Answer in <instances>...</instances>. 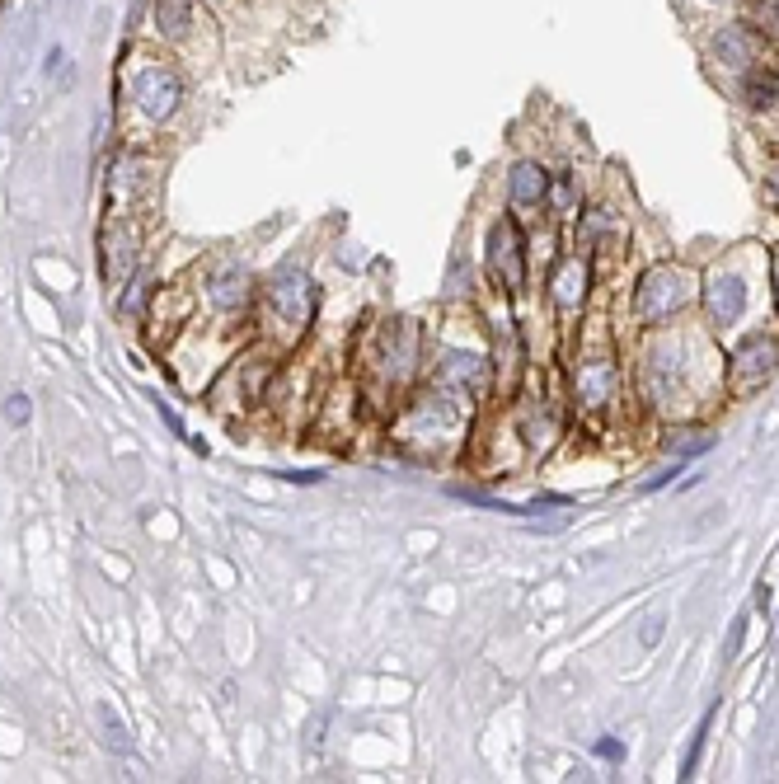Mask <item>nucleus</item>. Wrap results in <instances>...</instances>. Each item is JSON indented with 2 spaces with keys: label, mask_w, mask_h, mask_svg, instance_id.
Here are the masks:
<instances>
[{
  "label": "nucleus",
  "mask_w": 779,
  "mask_h": 784,
  "mask_svg": "<svg viewBox=\"0 0 779 784\" xmlns=\"http://www.w3.org/2000/svg\"><path fill=\"white\" fill-rule=\"evenodd\" d=\"M132 99H137V108L151 118V123H165L169 113L179 108V99H184V80H179V71L165 62H146L132 76Z\"/></svg>",
  "instance_id": "f257e3e1"
},
{
  "label": "nucleus",
  "mask_w": 779,
  "mask_h": 784,
  "mask_svg": "<svg viewBox=\"0 0 779 784\" xmlns=\"http://www.w3.org/2000/svg\"><path fill=\"white\" fill-rule=\"evenodd\" d=\"M690 301V277L681 268H653L639 287V315L643 320H667Z\"/></svg>",
  "instance_id": "f03ea898"
},
{
  "label": "nucleus",
  "mask_w": 779,
  "mask_h": 784,
  "mask_svg": "<svg viewBox=\"0 0 779 784\" xmlns=\"http://www.w3.org/2000/svg\"><path fill=\"white\" fill-rule=\"evenodd\" d=\"M268 301L291 329H301V324L315 315V282H310L301 268H282V273L268 282Z\"/></svg>",
  "instance_id": "7ed1b4c3"
},
{
  "label": "nucleus",
  "mask_w": 779,
  "mask_h": 784,
  "mask_svg": "<svg viewBox=\"0 0 779 784\" xmlns=\"http://www.w3.org/2000/svg\"><path fill=\"white\" fill-rule=\"evenodd\" d=\"M489 245H493V273H498V282H503L507 292H521V282H526V254H521L517 221H498Z\"/></svg>",
  "instance_id": "20e7f679"
},
{
  "label": "nucleus",
  "mask_w": 779,
  "mask_h": 784,
  "mask_svg": "<svg viewBox=\"0 0 779 784\" xmlns=\"http://www.w3.org/2000/svg\"><path fill=\"white\" fill-rule=\"evenodd\" d=\"M714 62H723L728 71H737V76H747L751 66L761 62V52H756V38H751L747 29H723L714 38Z\"/></svg>",
  "instance_id": "39448f33"
},
{
  "label": "nucleus",
  "mask_w": 779,
  "mask_h": 784,
  "mask_svg": "<svg viewBox=\"0 0 779 784\" xmlns=\"http://www.w3.org/2000/svg\"><path fill=\"white\" fill-rule=\"evenodd\" d=\"M207 301H212L221 315L245 310V301H249V273H245V268H221V273H212V282H207Z\"/></svg>",
  "instance_id": "423d86ee"
},
{
  "label": "nucleus",
  "mask_w": 779,
  "mask_h": 784,
  "mask_svg": "<svg viewBox=\"0 0 779 784\" xmlns=\"http://www.w3.org/2000/svg\"><path fill=\"white\" fill-rule=\"evenodd\" d=\"M704 301H709V315H714V324H733L737 315H742V306H747V287H742V277H714V287L704 292Z\"/></svg>",
  "instance_id": "0eeeda50"
},
{
  "label": "nucleus",
  "mask_w": 779,
  "mask_h": 784,
  "mask_svg": "<svg viewBox=\"0 0 779 784\" xmlns=\"http://www.w3.org/2000/svg\"><path fill=\"white\" fill-rule=\"evenodd\" d=\"M582 296H587V263L568 259L559 273H554V306L564 310V315H573V310L582 306Z\"/></svg>",
  "instance_id": "6e6552de"
},
{
  "label": "nucleus",
  "mask_w": 779,
  "mask_h": 784,
  "mask_svg": "<svg viewBox=\"0 0 779 784\" xmlns=\"http://www.w3.org/2000/svg\"><path fill=\"white\" fill-rule=\"evenodd\" d=\"M507 188H512V198L517 202H545V193H550V174L540 170V165H531V160H521L517 170H512V179H507Z\"/></svg>",
  "instance_id": "1a4fd4ad"
},
{
  "label": "nucleus",
  "mask_w": 779,
  "mask_h": 784,
  "mask_svg": "<svg viewBox=\"0 0 779 784\" xmlns=\"http://www.w3.org/2000/svg\"><path fill=\"white\" fill-rule=\"evenodd\" d=\"M578 390L587 404H606L615 390V367H606V362H592V367L578 371Z\"/></svg>",
  "instance_id": "9d476101"
},
{
  "label": "nucleus",
  "mask_w": 779,
  "mask_h": 784,
  "mask_svg": "<svg viewBox=\"0 0 779 784\" xmlns=\"http://www.w3.org/2000/svg\"><path fill=\"white\" fill-rule=\"evenodd\" d=\"M94 714H99V723H104V733H108V747H113V752H127V747H132V733H127V723L118 719V709L108 705V700H99V709H94Z\"/></svg>",
  "instance_id": "9b49d317"
},
{
  "label": "nucleus",
  "mask_w": 779,
  "mask_h": 784,
  "mask_svg": "<svg viewBox=\"0 0 779 784\" xmlns=\"http://www.w3.org/2000/svg\"><path fill=\"white\" fill-rule=\"evenodd\" d=\"M5 418H10V423H24V418H29V400H24V395H10V404H5Z\"/></svg>",
  "instance_id": "f8f14e48"
},
{
  "label": "nucleus",
  "mask_w": 779,
  "mask_h": 784,
  "mask_svg": "<svg viewBox=\"0 0 779 784\" xmlns=\"http://www.w3.org/2000/svg\"><path fill=\"white\" fill-rule=\"evenodd\" d=\"M770 24H775V29H779V5H770Z\"/></svg>",
  "instance_id": "ddd939ff"
},
{
  "label": "nucleus",
  "mask_w": 779,
  "mask_h": 784,
  "mask_svg": "<svg viewBox=\"0 0 779 784\" xmlns=\"http://www.w3.org/2000/svg\"><path fill=\"white\" fill-rule=\"evenodd\" d=\"M775 193H779V174H775Z\"/></svg>",
  "instance_id": "4468645a"
},
{
  "label": "nucleus",
  "mask_w": 779,
  "mask_h": 784,
  "mask_svg": "<svg viewBox=\"0 0 779 784\" xmlns=\"http://www.w3.org/2000/svg\"><path fill=\"white\" fill-rule=\"evenodd\" d=\"M775 85H779V76H775Z\"/></svg>",
  "instance_id": "2eb2a0df"
},
{
  "label": "nucleus",
  "mask_w": 779,
  "mask_h": 784,
  "mask_svg": "<svg viewBox=\"0 0 779 784\" xmlns=\"http://www.w3.org/2000/svg\"><path fill=\"white\" fill-rule=\"evenodd\" d=\"M775 268H779V259H775Z\"/></svg>",
  "instance_id": "dca6fc26"
}]
</instances>
